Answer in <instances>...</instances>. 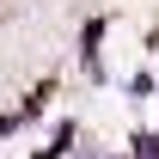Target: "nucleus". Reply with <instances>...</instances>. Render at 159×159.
I'll return each mask as SVG.
<instances>
[{
    "mask_svg": "<svg viewBox=\"0 0 159 159\" xmlns=\"http://www.w3.org/2000/svg\"><path fill=\"white\" fill-rule=\"evenodd\" d=\"M141 159H159V141H141Z\"/></svg>",
    "mask_w": 159,
    "mask_h": 159,
    "instance_id": "nucleus-1",
    "label": "nucleus"
}]
</instances>
